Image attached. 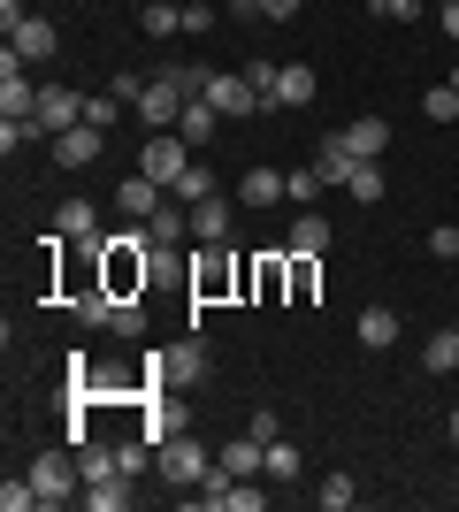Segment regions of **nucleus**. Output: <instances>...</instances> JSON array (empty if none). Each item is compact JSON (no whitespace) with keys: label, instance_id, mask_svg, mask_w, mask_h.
<instances>
[{"label":"nucleus","instance_id":"1","mask_svg":"<svg viewBox=\"0 0 459 512\" xmlns=\"http://www.w3.org/2000/svg\"><path fill=\"white\" fill-rule=\"evenodd\" d=\"M207 467H215V451L199 444L192 428H176L169 444L153 451V474H161V482H176V490H199V474H207Z\"/></svg>","mask_w":459,"mask_h":512},{"label":"nucleus","instance_id":"2","mask_svg":"<svg viewBox=\"0 0 459 512\" xmlns=\"http://www.w3.org/2000/svg\"><path fill=\"white\" fill-rule=\"evenodd\" d=\"M31 482H39V505H77V497H85L77 444H69V451H39V459H31Z\"/></svg>","mask_w":459,"mask_h":512},{"label":"nucleus","instance_id":"3","mask_svg":"<svg viewBox=\"0 0 459 512\" xmlns=\"http://www.w3.org/2000/svg\"><path fill=\"white\" fill-rule=\"evenodd\" d=\"M192 161H199V153L184 146L176 130H153L146 146H138V176H153L161 192H169V184H176V176H184V169H192Z\"/></svg>","mask_w":459,"mask_h":512},{"label":"nucleus","instance_id":"4","mask_svg":"<svg viewBox=\"0 0 459 512\" xmlns=\"http://www.w3.org/2000/svg\"><path fill=\"white\" fill-rule=\"evenodd\" d=\"M238 199L230 192H207V199H192V237L199 245H230V230H238Z\"/></svg>","mask_w":459,"mask_h":512},{"label":"nucleus","instance_id":"5","mask_svg":"<svg viewBox=\"0 0 459 512\" xmlns=\"http://www.w3.org/2000/svg\"><path fill=\"white\" fill-rule=\"evenodd\" d=\"M207 100L222 107V123H245V115L261 107V92L245 85V69H207Z\"/></svg>","mask_w":459,"mask_h":512},{"label":"nucleus","instance_id":"6","mask_svg":"<svg viewBox=\"0 0 459 512\" xmlns=\"http://www.w3.org/2000/svg\"><path fill=\"white\" fill-rule=\"evenodd\" d=\"M230 283H245V260H230L222 245H207V253L192 260V299H222Z\"/></svg>","mask_w":459,"mask_h":512},{"label":"nucleus","instance_id":"7","mask_svg":"<svg viewBox=\"0 0 459 512\" xmlns=\"http://www.w3.org/2000/svg\"><path fill=\"white\" fill-rule=\"evenodd\" d=\"M238 207L245 214H268V207H291V184H284V169H261V161H253V169L238 176Z\"/></svg>","mask_w":459,"mask_h":512},{"label":"nucleus","instance_id":"8","mask_svg":"<svg viewBox=\"0 0 459 512\" xmlns=\"http://www.w3.org/2000/svg\"><path fill=\"white\" fill-rule=\"evenodd\" d=\"M46 146H54V161H62V169H92V161L108 153V130H92V123H69V130H54Z\"/></svg>","mask_w":459,"mask_h":512},{"label":"nucleus","instance_id":"9","mask_svg":"<svg viewBox=\"0 0 459 512\" xmlns=\"http://www.w3.org/2000/svg\"><path fill=\"white\" fill-rule=\"evenodd\" d=\"M54 46H62V31H54L46 16H23L16 31H8V54H16L23 69H31V62H54Z\"/></svg>","mask_w":459,"mask_h":512},{"label":"nucleus","instance_id":"10","mask_svg":"<svg viewBox=\"0 0 459 512\" xmlns=\"http://www.w3.org/2000/svg\"><path fill=\"white\" fill-rule=\"evenodd\" d=\"M161 383H176V390H192V383H207V344H176V352H161V360H146Z\"/></svg>","mask_w":459,"mask_h":512},{"label":"nucleus","instance_id":"11","mask_svg":"<svg viewBox=\"0 0 459 512\" xmlns=\"http://www.w3.org/2000/svg\"><path fill=\"white\" fill-rule=\"evenodd\" d=\"M215 130H222V107L207 100V92H192V100H184V115H176V138H184L192 153H207V138H215Z\"/></svg>","mask_w":459,"mask_h":512},{"label":"nucleus","instance_id":"12","mask_svg":"<svg viewBox=\"0 0 459 512\" xmlns=\"http://www.w3.org/2000/svg\"><path fill=\"white\" fill-rule=\"evenodd\" d=\"M131 107H138V123H153V130H176V115H184V92H176L169 77H153V85L138 92Z\"/></svg>","mask_w":459,"mask_h":512},{"label":"nucleus","instance_id":"13","mask_svg":"<svg viewBox=\"0 0 459 512\" xmlns=\"http://www.w3.org/2000/svg\"><path fill=\"white\" fill-rule=\"evenodd\" d=\"M69 123H85V100L69 85H39V130L54 138V130H69Z\"/></svg>","mask_w":459,"mask_h":512},{"label":"nucleus","instance_id":"14","mask_svg":"<svg viewBox=\"0 0 459 512\" xmlns=\"http://www.w3.org/2000/svg\"><path fill=\"white\" fill-rule=\"evenodd\" d=\"M54 230H62L69 245H92V237H100V207H92L85 192H77V199H62V207H54Z\"/></svg>","mask_w":459,"mask_h":512},{"label":"nucleus","instance_id":"15","mask_svg":"<svg viewBox=\"0 0 459 512\" xmlns=\"http://www.w3.org/2000/svg\"><path fill=\"white\" fill-rule=\"evenodd\" d=\"M131 482H138V474H108V482H85V497H77V505H85V512H131V505H138Z\"/></svg>","mask_w":459,"mask_h":512},{"label":"nucleus","instance_id":"16","mask_svg":"<svg viewBox=\"0 0 459 512\" xmlns=\"http://www.w3.org/2000/svg\"><path fill=\"white\" fill-rule=\"evenodd\" d=\"M161 199H169V192H161L153 176H138V169H131V184H115V207L131 214V222H153V207H161Z\"/></svg>","mask_w":459,"mask_h":512},{"label":"nucleus","instance_id":"17","mask_svg":"<svg viewBox=\"0 0 459 512\" xmlns=\"http://www.w3.org/2000/svg\"><path fill=\"white\" fill-rule=\"evenodd\" d=\"M146 237L153 245H184V237H192V207H184V199H161L153 222H146Z\"/></svg>","mask_w":459,"mask_h":512},{"label":"nucleus","instance_id":"18","mask_svg":"<svg viewBox=\"0 0 459 512\" xmlns=\"http://www.w3.org/2000/svg\"><path fill=\"white\" fill-rule=\"evenodd\" d=\"M284 253H314V260L329 253V222H322L314 207H299V214H291V237H284Z\"/></svg>","mask_w":459,"mask_h":512},{"label":"nucleus","instance_id":"19","mask_svg":"<svg viewBox=\"0 0 459 512\" xmlns=\"http://www.w3.org/2000/svg\"><path fill=\"white\" fill-rule=\"evenodd\" d=\"M215 459H222L230 474H268V444L253 436V428H245V436H230V444H222Z\"/></svg>","mask_w":459,"mask_h":512},{"label":"nucleus","instance_id":"20","mask_svg":"<svg viewBox=\"0 0 459 512\" xmlns=\"http://www.w3.org/2000/svg\"><path fill=\"white\" fill-rule=\"evenodd\" d=\"M138 31L146 39H176L184 31V0H138Z\"/></svg>","mask_w":459,"mask_h":512},{"label":"nucleus","instance_id":"21","mask_svg":"<svg viewBox=\"0 0 459 512\" xmlns=\"http://www.w3.org/2000/svg\"><path fill=\"white\" fill-rule=\"evenodd\" d=\"M352 161H360V153L345 146V130H329L322 146H314V169H322V184H345V176H352Z\"/></svg>","mask_w":459,"mask_h":512},{"label":"nucleus","instance_id":"22","mask_svg":"<svg viewBox=\"0 0 459 512\" xmlns=\"http://www.w3.org/2000/svg\"><path fill=\"white\" fill-rule=\"evenodd\" d=\"M345 146L360 153V161H383V146H391V123H383V115H360V123H345Z\"/></svg>","mask_w":459,"mask_h":512},{"label":"nucleus","instance_id":"23","mask_svg":"<svg viewBox=\"0 0 459 512\" xmlns=\"http://www.w3.org/2000/svg\"><path fill=\"white\" fill-rule=\"evenodd\" d=\"M352 337L368 344V352H391V344H398V314H391V306H368V314L352 321Z\"/></svg>","mask_w":459,"mask_h":512},{"label":"nucleus","instance_id":"24","mask_svg":"<svg viewBox=\"0 0 459 512\" xmlns=\"http://www.w3.org/2000/svg\"><path fill=\"white\" fill-rule=\"evenodd\" d=\"M207 192H222V176L207 169V153H199L192 169H184V176H176V184H169V199H184V207H192V199H207Z\"/></svg>","mask_w":459,"mask_h":512},{"label":"nucleus","instance_id":"25","mask_svg":"<svg viewBox=\"0 0 459 512\" xmlns=\"http://www.w3.org/2000/svg\"><path fill=\"white\" fill-rule=\"evenodd\" d=\"M77 467H85V482H108V474H123V451L85 436V444H77Z\"/></svg>","mask_w":459,"mask_h":512},{"label":"nucleus","instance_id":"26","mask_svg":"<svg viewBox=\"0 0 459 512\" xmlns=\"http://www.w3.org/2000/svg\"><path fill=\"white\" fill-rule=\"evenodd\" d=\"M421 367L429 375H459V329H437V337L421 344Z\"/></svg>","mask_w":459,"mask_h":512},{"label":"nucleus","instance_id":"27","mask_svg":"<svg viewBox=\"0 0 459 512\" xmlns=\"http://www.w3.org/2000/svg\"><path fill=\"white\" fill-rule=\"evenodd\" d=\"M306 100H314V69L284 62V77H276V107H306Z\"/></svg>","mask_w":459,"mask_h":512},{"label":"nucleus","instance_id":"28","mask_svg":"<svg viewBox=\"0 0 459 512\" xmlns=\"http://www.w3.org/2000/svg\"><path fill=\"white\" fill-rule=\"evenodd\" d=\"M314 291H322V260H314V253H291V306H306Z\"/></svg>","mask_w":459,"mask_h":512},{"label":"nucleus","instance_id":"29","mask_svg":"<svg viewBox=\"0 0 459 512\" xmlns=\"http://www.w3.org/2000/svg\"><path fill=\"white\" fill-rule=\"evenodd\" d=\"M345 192L360 199V207H375V199H383V161H352V176H345Z\"/></svg>","mask_w":459,"mask_h":512},{"label":"nucleus","instance_id":"30","mask_svg":"<svg viewBox=\"0 0 459 512\" xmlns=\"http://www.w3.org/2000/svg\"><path fill=\"white\" fill-rule=\"evenodd\" d=\"M284 184H291V207H314V199L329 192V184H322V169H314V161H306V169H284Z\"/></svg>","mask_w":459,"mask_h":512},{"label":"nucleus","instance_id":"31","mask_svg":"<svg viewBox=\"0 0 459 512\" xmlns=\"http://www.w3.org/2000/svg\"><path fill=\"white\" fill-rule=\"evenodd\" d=\"M299 444H284V436H276V444H268V482H299Z\"/></svg>","mask_w":459,"mask_h":512},{"label":"nucleus","instance_id":"32","mask_svg":"<svg viewBox=\"0 0 459 512\" xmlns=\"http://www.w3.org/2000/svg\"><path fill=\"white\" fill-rule=\"evenodd\" d=\"M31 505H39V482H31V474H23V482L8 474V482H0V512H31Z\"/></svg>","mask_w":459,"mask_h":512},{"label":"nucleus","instance_id":"33","mask_svg":"<svg viewBox=\"0 0 459 512\" xmlns=\"http://www.w3.org/2000/svg\"><path fill=\"white\" fill-rule=\"evenodd\" d=\"M276 77H284V62H245V85L261 92V107H276Z\"/></svg>","mask_w":459,"mask_h":512},{"label":"nucleus","instance_id":"34","mask_svg":"<svg viewBox=\"0 0 459 512\" xmlns=\"http://www.w3.org/2000/svg\"><path fill=\"white\" fill-rule=\"evenodd\" d=\"M85 123L92 130H115V123H123V100H115V92H92V100H85Z\"/></svg>","mask_w":459,"mask_h":512},{"label":"nucleus","instance_id":"35","mask_svg":"<svg viewBox=\"0 0 459 512\" xmlns=\"http://www.w3.org/2000/svg\"><path fill=\"white\" fill-rule=\"evenodd\" d=\"M421 107H429V123H459V92L452 85H429V92H421Z\"/></svg>","mask_w":459,"mask_h":512},{"label":"nucleus","instance_id":"36","mask_svg":"<svg viewBox=\"0 0 459 512\" xmlns=\"http://www.w3.org/2000/svg\"><path fill=\"white\" fill-rule=\"evenodd\" d=\"M352 497H360V482H352V474H322V505H329V512H345Z\"/></svg>","mask_w":459,"mask_h":512},{"label":"nucleus","instance_id":"37","mask_svg":"<svg viewBox=\"0 0 459 512\" xmlns=\"http://www.w3.org/2000/svg\"><path fill=\"white\" fill-rule=\"evenodd\" d=\"M115 337H138V329H146V306L138 299H115V321H108Z\"/></svg>","mask_w":459,"mask_h":512},{"label":"nucleus","instance_id":"38","mask_svg":"<svg viewBox=\"0 0 459 512\" xmlns=\"http://www.w3.org/2000/svg\"><path fill=\"white\" fill-rule=\"evenodd\" d=\"M184 31H192V39H207V31H215V8H207V0H184Z\"/></svg>","mask_w":459,"mask_h":512},{"label":"nucleus","instance_id":"39","mask_svg":"<svg viewBox=\"0 0 459 512\" xmlns=\"http://www.w3.org/2000/svg\"><path fill=\"white\" fill-rule=\"evenodd\" d=\"M429 0H375V16H391V23H414Z\"/></svg>","mask_w":459,"mask_h":512},{"label":"nucleus","instance_id":"40","mask_svg":"<svg viewBox=\"0 0 459 512\" xmlns=\"http://www.w3.org/2000/svg\"><path fill=\"white\" fill-rule=\"evenodd\" d=\"M429 253H437V260H459V222H444V230L429 237Z\"/></svg>","mask_w":459,"mask_h":512},{"label":"nucleus","instance_id":"41","mask_svg":"<svg viewBox=\"0 0 459 512\" xmlns=\"http://www.w3.org/2000/svg\"><path fill=\"white\" fill-rule=\"evenodd\" d=\"M261 16L268 23H291V16H299V0H261Z\"/></svg>","mask_w":459,"mask_h":512},{"label":"nucleus","instance_id":"42","mask_svg":"<svg viewBox=\"0 0 459 512\" xmlns=\"http://www.w3.org/2000/svg\"><path fill=\"white\" fill-rule=\"evenodd\" d=\"M437 16H444V39H459V0H437Z\"/></svg>","mask_w":459,"mask_h":512},{"label":"nucleus","instance_id":"43","mask_svg":"<svg viewBox=\"0 0 459 512\" xmlns=\"http://www.w3.org/2000/svg\"><path fill=\"white\" fill-rule=\"evenodd\" d=\"M444 436H452V444H459V406H452V413H444Z\"/></svg>","mask_w":459,"mask_h":512},{"label":"nucleus","instance_id":"44","mask_svg":"<svg viewBox=\"0 0 459 512\" xmlns=\"http://www.w3.org/2000/svg\"><path fill=\"white\" fill-rule=\"evenodd\" d=\"M230 8H238V16H261V0H230Z\"/></svg>","mask_w":459,"mask_h":512},{"label":"nucleus","instance_id":"45","mask_svg":"<svg viewBox=\"0 0 459 512\" xmlns=\"http://www.w3.org/2000/svg\"><path fill=\"white\" fill-rule=\"evenodd\" d=\"M444 85H452V92H459V62H452V77H444Z\"/></svg>","mask_w":459,"mask_h":512},{"label":"nucleus","instance_id":"46","mask_svg":"<svg viewBox=\"0 0 459 512\" xmlns=\"http://www.w3.org/2000/svg\"><path fill=\"white\" fill-rule=\"evenodd\" d=\"M429 8H437V0H429Z\"/></svg>","mask_w":459,"mask_h":512}]
</instances>
